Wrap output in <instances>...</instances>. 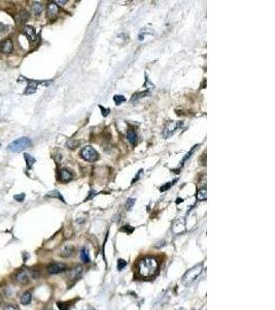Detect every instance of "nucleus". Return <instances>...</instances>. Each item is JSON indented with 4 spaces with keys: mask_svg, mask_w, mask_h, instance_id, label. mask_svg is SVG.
Here are the masks:
<instances>
[{
    "mask_svg": "<svg viewBox=\"0 0 275 310\" xmlns=\"http://www.w3.org/2000/svg\"><path fill=\"white\" fill-rule=\"evenodd\" d=\"M159 263L153 256H144L140 258L136 264V272L138 276L142 278H147V277L154 276L157 273Z\"/></svg>",
    "mask_w": 275,
    "mask_h": 310,
    "instance_id": "nucleus-1",
    "label": "nucleus"
},
{
    "mask_svg": "<svg viewBox=\"0 0 275 310\" xmlns=\"http://www.w3.org/2000/svg\"><path fill=\"white\" fill-rule=\"evenodd\" d=\"M203 271V266L202 265H197V266L193 267L192 269H190L187 272L184 274L183 277V283L186 286H191L193 284V282L198 278V277L201 275Z\"/></svg>",
    "mask_w": 275,
    "mask_h": 310,
    "instance_id": "nucleus-2",
    "label": "nucleus"
},
{
    "mask_svg": "<svg viewBox=\"0 0 275 310\" xmlns=\"http://www.w3.org/2000/svg\"><path fill=\"white\" fill-rule=\"evenodd\" d=\"M31 146V140L27 137H22L18 140H16L14 142H11V144L8 145L7 149L9 151L14 153H19L24 151L25 149H27Z\"/></svg>",
    "mask_w": 275,
    "mask_h": 310,
    "instance_id": "nucleus-3",
    "label": "nucleus"
},
{
    "mask_svg": "<svg viewBox=\"0 0 275 310\" xmlns=\"http://www.w3.org/2000/svg\"><path fill=\"white\" fill-rule=\"evenodd\" d=\"M20 79H21V80L23 79L24 81H26V82L28 83L27 88H26L25 92H24V94H25V95H30V94H33V93L36 92L38 85H44V86H47V85H50V83H51V82H44V81L28 80V79H26V78L24 79V78H22V77L20 78Z\"/></svg>",
    "mask_w": 275,
    "mask_h": 310,
    "instance_id": "nucleus-4",
    "label": "nucleus"
},
{
    "mask_svg": "<svg viewBox=\"0 0 275 310\" xmlns=\"http://www.w3.org/2000/svg\"><path fill=\"white\" fill-rule=\"evenodd\" d=\"M80 155H82L83 159L89 161V162H94V161L98 159V153L92 146L83 147L82 151H80Z\"/></svg>",
    "mask_w": 275,
    "mask_h": 310,
    "instance_id": "nucleus-5",
    "label": "nucleus"
},
{
    "mask_svg": "<svg viewBox=\"0 0 275 310\" xmlns=\"http://www.w3.org/2000/svg\"><path fill=\"white\" fill-rule=\"evenodd\" d=\"M183 125L182 122H179V121H174V120H171L169 122H167L166 125H165V127H164V131H163V135H164V138H170L171 135L174 134V132H175L177 129H178L180 126Z\"/></svg>",
    "mask_w": 275,
    "mask_h": 310,
    "instance_id": "nucleus-6",
    "label": "nucleus"
},
{
    "mask_svg": "<svg viewBox=\"0 0 275 310\" xmlns=\"http://www.w3.org/2000/svg\"><path fill=\"white\" fill-rule=\"evenodd\" d=\"M66 269V265L63 263H53L47 267V271L50 274H59L61 272H64Z\"/></svg>",
    "mask_w": 275,
    "mask_h": 310,
    "instance_id": "nucleus-7",
    "label": "nucleus"
},
{
    "mask_svg": "<svg viewBox=\"0 0 275 310\" xmlns=\"http://www.w3.org/2000/svg\"><path fill=\"white\" fill-rule=\"evenodd\" d=\"M15 278H16V280H17V282H19L20 284L28 283V281H29V273H28V271L26 270V269L19 270L18 272L16 273Z\"/></svg>",
    "mask_w": 275,
    "mask_h": 310,
    "instance_id": "nucleus-8",
    "label": "nucleus"
},
{
    "mask_svg": "<svg viewBox=\"0 0 275 310\" xmlns=\"http://www.w3.org/2000/svg\"><path fill=\"white\" fill-rule=\"evenodd\" d=\"M12 50H14V45H12V41L11 40H5L1 41L0 44V51L4 54H9L11 53Z\"/></svg>",
    "mask_w": 275,
    "mask_h": 310,
    "instance_id": "nucleus-9",
    "label": "nucleus"
},
{
    "mask_svg": "<svg viewBox=\"0 0 275 310\" xmlns=\"http://www.w3.org/2000/svg\"><path fill=\"white\" fill-rule=\"evenodd\" d=\"M74 252H75V248H74V246H72V245H65V246H63V248L60 251V256L68 258V257L72 256Z\"/></svg>",
    "mask_w": 275,
    "mask_h": 310,
    "instance_id": "nucleus-10",
    "label": "nucleus"
},
{
    "mask_svg": "<svg viewBox=\"0 0 275 310\" xmlns=\"http://www.w3.org/2000/svg\"><path fill=\"white\" fill-rule=\"evenodd\" d=\"M184 230H186V227H184V221L183 219H178L172 228L174 234H182V232H184Z\"/></svg>",
    "mask_w": 275,
    "mask_h": 310,
    "instance_id": "nucleus-11",
    "label": "nucleus"
},
{
    "mask_svg": "<svg viewBox=\"0 0 275 310\" xmlns=\"http://www.w3.org/2000/svg\"><path fill=\"white\" fill-rule=\"evenodd\" d=\"M58 14V6L55 2H51L48 3L47 5V16L50 17L51 19L55 18Z\"/></svg>",
    "mask_w": 275,
    "mask_h": 310,
    "instance_id": "nucleus-12",
    "label": "nucleus"
},
{
    "mask_svg": "<svg viewBox=\"0 0 275 310\" xmlns=\"http://www.w3.org/2000/svg\"><path fill=\"white\" fill-rule=\"evenodd\" d=\"M72 178H73L72 174H71L68 170H66V169L60 170V179H61V181H63V182H69V181L72 180Z\"/></svg>",
    "mask_w": 275,
    "mask_h": 310,
    "instance_id": "nucleus-13",
    "label": "nucleus"
},
{
    "mask_svg": "<svg viewBox=\"0 0 275 310\" xmlns=\"http://www.w3.org/2000/svg\"><path fill=\"white\" fill-rule=\"evenodd\" d=\"M82 272H83V267L82 266H77L75 268H73V269L70 270L69 273H68L69 279H75V278H77V277H79Z\"/></svg>",
    "mask_w": 275,
    "mask_h": 310,
    "instance_id": "nucleus-14",
    "label": "nucleus"
},
{
    "mask_svg": "<svg viewBox=\"0 0 275 310\" xmlns=\"http://www.w3.org/2000/svg\"><path fill=\"white\" fill-rule=\"evenodd\" d=\"M151 94V92L148 91V90H147V91H144V92H138V93H134L133 95H132V97H131V102H136L137 101H139L140 98H143V97H147V96H148Z\"/></svg>",
    "mask_w": 275,
    "mask_h": 310,
    "instance_id": "nucleus-15",
    "label": "nucleus"
},
{
    "mask_svg": "<svg viewBox=\"0 0 275 310\" xmlns=\"http://www.w3.org/2000/svg\"><path fill=\"white\" fill-rule=\"evenodd\" d=\"M24 31H25L26 35H27L31 40H35V37H36V33H35V30H34L33 27H31V26H25Z\"/></svg>",
    "mask_w": 275,
    "mask_h": 310,
    "instance_id": "nucleus-16",
    "label": "nucleus"
},
{
    "mask_svg": "<svg viewBox=\"0 0 275 310\" xmlns=\"http://www.w3.org/2000/svg\"><path fill=\"white\" fill-rule=\"evenodd\" d=\"M31 300H32L31 293L30 292H25L21 297L20 302H21V304H23V305H28L29 303L31 302Z\"/></svg>",
    "mask_w": 275,
    "mask_h": 310,
    "instance_id": "nucleus-17",
    "label": "nucleus"
},
{
    "mask_svg": "<svg viewBox=\"0 0 275 310\" xmlns=\"http://www.w3.org/2000/svg\"><path fill=\"white\" fill-rule=\"evenodd\" d=\"M24 157H25V160H26V163H27V169L28 170H30L32 166L35 163V161H36V159L33 157V156H31L30 154H28V153H24Z\"/></svg>",
    "mask_w": 275,
    "mask_h": 310,
    "instance_id": "nucleus-18",
    "label": "nucleus"
},
{
    "mask_svg": "<svg viewBox=\"0 0 275 310\" xmlns=\"http://www.w3.org/2000/svg\"><path fill=\"white\" fill-rule=\"evenodd\" d=\"M127 139L132 145H135L137 143V134L134 130H128L127 132Z\"/></svg>",
    "mask_w": 275,
    "mask_h": 310,
    "instance_id": "nucleus-19",
    "label": "nucleus"
},
{
    "mask_svg": "<svg viewBox=\"0 0 275 310\" xmlns=\"http://www.w3.org/2000/svg\"><path fill=\"white\" fill-rule=\"evenodd\" d=\"M43 6L39 2H34L33 5H32V12H33V14L36 15V16L40 15L41 12H43Z\"/></svg>",
    "mask_w": 275,
    "mask_h": 310,
    "instance_id": "nucleus-20",
    "label": "nucleus"
},
{
    "mask_svg": "<svg viewBox=\"0 0 275 310\" xmlns=\"http://www.w3.org/2000/svg\"><path fill=\"white\" fill-rule=\"evenodd\" d=\"M80 258H82L83 263H90V254L88 248L83 247L82 249V251H80Z\"/></svg>",
    "mask_w": 275,
    "mask_h": 310,
    "instance_id": "nucleus-21",
    "label": "nucleus"
},
{
    "mask_svg": "<svg viewBox=\"0 0 275 310\" xmlns=\"http://www.w3.org/2000/svg\"><path fill=\"white\" fill-rule=\"evenodd\" d=\"M207 198V192H206V187H202L201 189H199L198 193H197V200L198 201H205Z\"/></svg>",
    "mask_w": 275,
    "mask_h": 310,
    "instance_id": "nucleus-22",
    "label": "nucleus"
},
{
    "mask_svg": "<svg viewBox=\"0 0 275 310\" xmlns=\"http://www.w3.org/2000/svg\"><path fill=\"white\" fill-rule=\"evenodd\" d=\"M47 196H50V198L59 199L60 201H62L63 203H65V201H64V199H63V196L61 195V193L58 191V190H53V191H50V192L47 193Z\"/></svg>",
    "mask_w": 275,
    "mask_h": 310,
    "instance_id": "nucleus-23",
    "label": "nucleus"
},
{
    "mask_svg": "<svg viewBox=\"0 0 275 310\" xmlns=\"http://www.w3.org/2000/svg\"><path fill=\"white\" fill-rule=\"evenodd\" d=\"M197 148H198V145H196L195 147L192 148V149H191V150L189 151V152H187L186 155H184V157L183 158V160H182V166H183V164L184 162H186V161H187V159H189V158H190L191 156H192V155L194 154V152H195V151H196Z\"/></svg>",
    "mask_w": 275,
    "mask_h": 310,
    "instance_id": "nucleus-24",
    "label": "nucleus"
},
{
    "mask_svg": "<svg viewBox=\"0 0 275 310\" xmlns=\"http://www.w3.org/2000/svg\"><path fill=\"white\" fill-rule=\"evenodd\" d=\"M114 101H115V103L116 106H119L122 102L126 101V98H125V96H123L121 94H116V95L114 96Z\"/></svg>",
    "mask_w": 275,
    "mask_h": 310,
    "instance_id": "nucleus-25",
    "label": "nucleus"
},
{
    "mask_svg": "<svg viewBox=\"0 0 275 310\" xmlns=\"http://www.w3.org/2000/svg\"><path fill=\"white\" fill-rule=\"evenodd\" d=\"M18 19V21L19 22H26L29 19V15H28V12H22L19 14V16L17 17Z\"/></svg>",
    "mask_w": 275,
    "mask_h": 310,
    "instance_id": "nucleus-26",
    "label": "nucleus"
},
{
    "mask_svg": "<svg viewBox=\"0 0 275 310\" xmlns=\"http://www.w3.org/2000/svg\"><path fill=\"white\" fill-rule=\"evenodd\" d=\"M57 306L60 310H68L69 309V303L67 302H57Z\"/></svg>",
    "mask_w": 275,
    "mask_h": 310,
    "instance_id": "nucleus-27",
    "label": "nucleus"
},
{
    "mask_svg": "<svg viewBox=\"0 0 275 310\" xmlns=\"http://www.w3.org/2000/svg\"><path fill=\"white\" fill-rule=\"evenodd\" d=\"M134 204H135V199H133V198L128 199L127 202H126V209H127L128 211L129 210H131L132 207L134 206Z\"/></svg>",
    "mask_w": 275,
    "mask_h": 310,
    "instance_id": "nucleus-28",
    "label": "nucleus"
},
{
    "mask_svg": "<svg viewBox=\"0 0 275 310\" xmlns=\"http://www.w3.org/2000/svg\"><path fill=\"white\" fill-rule=\"evenodd\" d=\"M127 266V261H126L125 260H123V258H119V260L118 261V270L119 271H122L124 268Z\"/></svg>",
    "mask_w": 275,
    "mask_h": 310,
    "instance_id": "nucleus-29",
    "label": "nucleus"
},
{
    "mask_svg": "<svg viewBox=\"0 0 275 310\" xmlns=\"http://www.w3.org/2000/svg\"><path fill=\"white\" fill-rule=\"evenodd\" d=\"M176 181H177V179H175V180H174V181H172V182H169V183H166V184H165V185H163V187H161V188H160V190H161V191H165V190H167V189H169V188H170V187H171V185H173V184H174V183H175V182H176Z\"/></svg>",
    "mask_w": 275,
    "mask_h": 310,
    "instance_id": "nucleus-30",
    "label": "nucleus"
},
{
    "mask_svg": "<svg viewBox=\"0 0 275 310\" xmlns=\"http://www.w3.org/2000/svg\"><path fill=\"white\" fill-rule=\"evenodd\" d=\"M79 146V143L75 141H69L67 142V147L70 148V149H75V148Z\"/></svg>",
    "mask_w": 275,
    "mask_h": 310,
    "instance_id": "nucleus-31",
    "label": "nucleus"
},
{
    "mask_svg": "<svg viewBox=\"0 0 275 310\" xmlns=\"http://www.w3.org/2000/svg\"><path fill=\"white\" fill-rule=\"evenodd\" d=\"M6 32H7V26L3 25L2 23H0V36L4 35Z\"/></svg>",
    "mask_w": 275,
    "mask_h": 310,
    "instance_id": "nucleus-32",
    "label": "nucleus"
},
{
    "mask_svg": "<svg viewBox=\"0 0 275 310\" xmlns=\"http://www.w3.org/2000/svg\"><path fill=\"white\" fill-rule=\"evenodd\" d=\"M99 108H100V110H101V113H102L103 117H106V116H107L109 113H110V110H109V109H105L104 106H99Z\"/></svg>",
    "mask_w": 275,
    "mask_h": 310,
    "instance_id": "nucleus-33",
    "label": "nucleus"
},
{
    "mask_svg": "<svg viewBox=\"0 0 275 310\" xmlns=\"http://www.w3.org/2000/svg\"><path fill=\"white\" fill-rule=\"evenodd\" d=\"M15 200H17L18 202H23V200L25 199V193H21V195H17L14 196Z\"/></svg>",
    "mask_w": 275,
    "mask_h": 310,
    "instance_id": "nucleus-34",
    "label": "nucleus"
},
{
    "mask_svg": "<svg viewBox=\"0 0 275 310\" xmlns=\"http://www.w3.org/2000/svg\"><path fill=\"white\" fill-rule=\"evenodd\" d=\"M3 310H18V308L14 305H7V306H5Z\"/></svg>",
    "mask_w": 275,
    "mask_h": 310,
    "instance_id": "nucleus-35",
    "label": "nucleus"
},
{
    "mask_svg": "<svg viewBox=\"0 0 275 310\" xmlns=\"http://www.w3.org/2000/svg\"><path fill=\"white\" fill-rule=\"evenodd\" d=\"M142 173H143V170H140V171H139V172H138V174L136 175V177H135V178H134L133 180H132V184H133V183L135 182V181H137V180L139 179V177H140V175H141Z\"/></svg>",
    "mask_w": 275,
    "mask_h": 310,
    "instance_id": "nucleus-36",
    "label": "nucleus"
},
{
    "mask_svg": "<svg viewBox=\"0 0 275 310\" xmlns=\"http://www.w3.org/2000/svg\"><path fill=\"white\" fill-rule=\"evenodd\" d=\"M56 3H60V4H64V3H66V1H56Z\"/></svg>",
    "mask_w": 275,
    "mask_h": 310,
    "instance_id": "nucleus-37",
    "label": "nucleus"
},
{
    "mask_svg": "<svg viewBox=\"0 0 275 310\" xmlns=\"http://www.w3.org/2000/svg\"><path fill=\"white\" fill-rule=\"evenodd\" d=\"M47 310H51V309H47Z\"/></svg>",
    "mask_w": 275,
    "mask_h": 310,
    "instance_id": "nucleus-38",
    "label": "nucleus"
},
{
    "mask_svg": "<svg viewBox=\"0 0 275 310\" xmlns=\"http://www.w3.org/2000/svg\"><path fill=\"white\" fill-rule=\"evenodd\" d=\"M0 146H1V145H0Z\"/></svg>",
    "mask_w": 275,
    "mask_h": 310,
    "instance_id": "nucleus-39",
    "label": "nucleus"
}]
</instances>
